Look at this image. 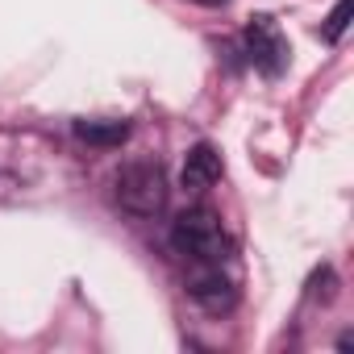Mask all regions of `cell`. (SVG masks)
<instances>
[{
	"mask_svg": "<svg viewBox=\"0 0 354 354\" xmlns=\"http://www.w3.org/2000/svg\"><path fill=\"white\" fill-rule=\"evenodd\" d=\"M117 205L133 217H154L167 205V175L154 158H129L117 171Z\"/></svg>",
	"mask_w": 354,
	"mask_h": 354,
	"instance_id": "obj_1",
	"label": "cell"
},
{
	"mask_svg": "<svg viewBox=\"0 0 354 354\" xmlns=\"http://www.w3.org/2000/svg\"><path fill=\"white\" fill-rule=\"evenodd\" d=\"M171 246L188 254L192 263H221L230 250V238L221 230V217L213 209H188L171 225Z\"/></svg>",
	"mask_w": 354,
	"mask_h": 354,
	"instance_id": "obj_2",
	"label": "cell"
},
{
	"mask_svg": "<svg viewBox=\"0 0 354 354\" xmlns=\"http://www.w3.org/2000/svg\"><path fill=\"white\" fill-rule=\"evenodd\" d=\"M242 42H246V59H250L263 75L275 80V75L288 67V42H283L279 26H275L271 17H254V21L246 26Z\"/></svg>",
	"mask_w": 354,
	"mask_h": 354,
	"instance_id": "obj_3",
	"label": "cell"
},
{
	"mask_svg": "<svg viewBox=\"0 0 354 354\" xmlns=\"http://www.w3.org/2000/svg\"><path fill=\"white\" fill-rule=\"evenodd\" d=\"M188 296L205 308V313H230L234 304H238V292H234V283L221 275V267H213V263H205L192 279H188Z\"/></svg>",
	"mask_w": 354,
	"mask_h": 354,
	"instance_id": "obj_4",
	"label": "cell"
},
{
	"mask_svg": "<svg viewBox=\"0 0 354 354\" xmlns=\"http://www.w3.org/2000/svg\"><path fill=\"white\" fill-rule=\"evenodd\" d=\"M217 180H221V154H217L209 142L192 146L188 158H184V188H188V192H205V188H213Z\"/></svg>",
	"mask_w": 354,
	"mask_h": 354,
	"instance_id": "obj_5",
	"label": "cell"
},
{
	"mask_svg": "<svg viewBox=\"0 0 354 354\" xmlns=\"http://www.w3.org/2000/svg\"><path fill=\"white\" fill-rule=\"evenodd\" d=\"M75 138L88 142V146H100V150H113L129 138V125L125 121H75Z\"/></svg>",
	"mask_w": 354,
	"mask_h": 354,
	"instance_id": "obj_6",
	"label": "cell"
},
{
	"mask_svg": "<svg viewBox=\"0 0 354 354\" xmlns=\"http://www.w3.org/2000/svg\"><path fill=\"white\" fill-rule=\"evenodd\" d=\"M346 26H350V0H337L333 13H329V26H325V38L337 42V38L346 34Z\"/></svg>",
	"mask_w": 354,
	"mask_h": 354,
	"instance_id": "obj_7",
	"label": "cell"
},
{
	"mask_svg": "<svg viewBox=\"0 0 354 354\" xmlns=\"http://www.w3.org/2000/svg\"><path fill=\"white\" fill-rule=\"evenodd\" d=\"M196 5H209V9H217V5H225V0H196Z\"/></svg>",
	"mask_w": 354,
	"mask_h": 354,
	"instance_id": "obj_8",
	"label": "cell"
}]
</instances>
